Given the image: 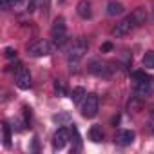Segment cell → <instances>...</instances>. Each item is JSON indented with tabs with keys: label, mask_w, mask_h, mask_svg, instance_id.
Listing matches in <instances>:
<instances>
[{
	"label": "cell",
	"mask_w": 154,
	"mask_h": 154,
	"mask_svg": "<svg viewBox=\"0 0 154 154\" xmlns=\"http://www.w3.org/2000/svg\"><path fill=\"white\" fill-rule=\"evenodd\" d=\"M87 47H89V45H87V42H85L84 38H78V40L72 42V45H71V49H69V54H67V62H69L71 69L76 67V65H78V62L85 56Z\"/></svg>",
	"instance_id": "cell-1"
},
{
	"label": "cell",
	"mask_w": 154,
	"mask_h": 154,
	"mask_svg": "<svg viewBox=\"0 0 154 154\" xmlns=\"http://www.w3.org/2000/svg\"><path fill=\"white\" fill-rule=\"evenodd\" d=\"M51 36H53V42L56 47H62L65 42H67V26H65V18L63 17H58L53 24V29H51Z\"/></svg>",
	"instance_id": "cell-2"
},
{
	"label": "cell",
	"mask_w": 154,
	"mask_h": 154,
	"mask_svg": "<svg viewBox=\"0 0 154 154\" xmlns=\"http://www.w3.org/2000/svg\"><path fill=\"white\" fill-rule=\"evenodd\" d=\"M134 27H138V24H136V20H134V17H132V13L129 15V17H125L122 22H118L114 27H112V36H116V38H122V36H125V35H129Z\"/></svg>",
	"instance_id": "cell-3"
},
{
	"label": "cell",
	"mask_w": 154,
	"mask_h": 154,
	"mask_svg": "<svg viewBox=\"0 0 154 154\" xmlns=\"http://www.w3.org/2000/svg\"><path fill=\"white\" fill-rule=\"evenodd\" d=\"M96 112H98V96L91 93L82 102V116L84 118H94Z\"/></svg>",
	"instance_id": "cell-4"
},
{
	"label": "cell",
	"mask_w": 154,
	"mask_h": 154,
	"mask_svg": "<svg viewBox=\"0 0 154 154\" xmlns=\"http://www.w3.org/2000/svg\"><path fill=\"white\" fill-rule=\"evenodd\" d=\"M87 71H89L91 74L102 76V78H109V76H111V72H112V67H111V63H107V62L93 60V62L87 65Z\"/></svg>",
	"instance_id": "cell-5"
},
{
	"label": "cell",
	"mask_w": 154,
	"mask_h": 154,
	"mask_svg": "<svg viewBox=\"0 0 154 154\" xmlns=\"http://www.w3.org/2000/svg\"><path fill=\"white\" fill-rule=\"evenodd\" d=\"M51 44L47 42V40H38V42H35V44H31L29 47H27V53L31 54V56H35V58H38V56H47L49 53H51Z\"/></svg>",
	"instance_id": "cell-6"
},
{
	"label": "cell",
	"mask_w": 154,
	"mask_h": 154,
	"mask_svg": "<svg viewBox=\"0 0 154 154\" xmlns=\"http://www.w3.org/2000/svg\"><path fill=\"white\" fill-rule=\"evenodd\" d=\"M69 140H71V131L60 127V129L54 132V136H53V150H62V149L67 145Z\"/></svg>",
	"instance_id": "cell-7"
},
{
	"label": "cell",
	"mask_w": 154,
	"mask_h": 154,
	"mask_svg": "<svg viewBox=\"0 0 154 154\" xmlns=\"http://www.w3.org/2000/svg\"><path fill=\"white\" fill-rule=\"evenodd\" d=\"M15 82H17V85L20 89H29L31 87V74H29V71L24 65H20L15 71Z\"/></svg>",
	"instance_id": "cell-8"
},
{
	"label": "cell",
	"mask_w": 154,
	"mask_h": 154,
	"mask_svg": "<svg viewBox=\"0 0 154 154\" xmlns=\"http://www.w3.org/2000/svg\"><path fill=\"white\" fill-rule=\"evenodd\" d=\"M154 82H138L134 87V96L138 100H147L149 96H152L154 93Z\"/></svg>",
	"instance_id": "cell-9"
},
{
	"label": "cell",
	"mask_w": 154,
	"mask_h": 154,
	"mask_svg": "<svg viewBox=\"0 0 154 154\" xmlns=\"http://www.w3.org/2000/svg\"><path fill=\"white\" fill-rule=\"evenodd\" d=\"M134 138H136V134H134L132 131L122 129V131H118V132L114 134V143L120 145V147H127V145H131V143L134 141Z\"/></svg>",
	"instance_id": "cell-10"
},
{
	"label": "cell",
	"mask_w": 154,
	"mask_h": 154,
	"mask_svg": "<svg viewBox=\"0 0 154 154\" xmlns=\"http://www.w3.org/2000/svg\"><path fill=\"white\" fill-rule=\"evenodd\" d=\"M76 13H78V17L84 18V20L91 18V15H93V11H91V4L87 2V0H80L78 6H76Z\"/></svg>",
	"instance_id": "cell-11"
},
{
	"label": "cell",
	"mask_w": 154,
	"mask_h": 154,
	"mask_svg": "<svg viewBox=\"0 0 154 154\" xmlns=\"http://www.w3.org/2000/svg\"><path fill=\"white\" fill-rule=\"evenodd\" d=\"M131 78H132L134 84H138V82H154L152 76H149V74L143 72V71H132V72H131Z\"/></svg>",
	"instance_id": "cell-12"
},
{
	"label": "cell",
	"mask_w": 154,
	"mask_h": 154,
	"mask_svg": "<svg viewBox=\"0 0 154 154\" xmlns=\"http://www.w3.org/2000/svg\"><path fill=\"white\" fill-rule=\"evenodd\" d=\"M123 9H125V8H123V4H120V2H109V4H107V11H105V13H107L109 17H116V15H122V13H123Z\"/></svg>",
	"instance_id": "cell-13"
},
{
	"label": "cell",
	"mask_w": 154,
	"mask_h": 154,
	"mask_svg": "<svg viewBox=\"0 0 154 154\" xmlns=\"http://www.w3.org/2000/svg\"><path fill=\"white\" fill-rule=\"evenodd\" d=\"M89 140L94 141V143H100L103 140V132H102V127L100 125H93L89 129Z\"/></svg>",
	"instance_id": "cell-14"
},
{
	"label": "cell",
	"mask_w": 154,
	"mask_h": 154,
	"mask_svg": "<svg viewBox=\"0 0 154 154\" xmlns=\"http://www.w3.org/2000/svg\"><path fill=\"white\" fill-rule=\"evenodd\" d=\"M85 96H87V93H85L84 87H74V89L71 91V100H72V103H80Z\"/></svg>",
	"instance_id": "cell-15"
},
{
	"label": "cell",
	"mask_w": 154,
	"mask_h": 154,
	"mask_svg": "<svg viewBox=\"0 0 154 154\" xmlns=\"http://www.w3.org/2000/svg\"><path fill=\"white\" fill-rule=\"evenodd\" d=\"M2 134H4V147L9 149L11 147V127H9L8 122L2 123Z\"/></svg>",
	"instance_id": "cell-16"
},
{
	"label": "cell",
	"mask_w": 154,
	"mask_h": 154,
	"mask_svg": "<svg viewBox=\"0 0 154 154\" xmlns=\"http://www.w3.org/2000/svg\"><path fill=\"white\" fill-rule=\"evenodd\" d=\"M132 17H134V20H136V24H138V26L145 24V18H147L145 8H138V9H134V11H132Z\"/></svg>",
	"instance_id": "cell-17"
},
{
	"label": "cell",
	"mask_w": 154,
	"mask_h": 154,
	"mask_svg": "<svg viewBox=\"0 0 154 154\" xmlns=\"http://www.w3.org/2000/svg\"><path fill=\"white\" fill-rule=\"evenodd\" d=\"M143 67H147V69H154V51H147L145 54H143Z\"/></svg>",
	"instance_id": "cell-18"
},
{
	"label": "cell",
	"mask_w": 154,
	"mask_h": 154,
	"mask_svg": "<svg viewBox=\"0 0 154 154\" xmlns=\"http://www.w3.org/2000/svg\"><path fill=\"white\" fill-rule=\"evenodd\" d=\"M18 2H20V0H0V6H2V9H11Z\"/></svg>",
	"instance_id": "cell-19"
},
{
	"label": "cell",
	"mask_w": 154,
	"mask_h": 154,
	"mask_svg": "<svg viewBox=\"0 0 154 154\" xmlns=\"http://www.w3.org/2000/svg\"><path fill=\"white\" fill-rule=\"evenodd\" d=\"M54 93H56V96H63L65 94V87H63V84L62 82H54Z\"/></svg>",
	"instance_id": "cell-20"
},
{
	"label": "cell",
	"mask_w": 154,
	"mask_h": 154,
	"mask_svg": "<svg viewBox=\"0 0 154 154\" xmlns=\"http://www.w3.org/2000/svg\"><path fill=\"white\" fill-rule=\"evenodd\" d=\"M4 56L9 58V60H11V58H17V51H15L13 47H6V49H4Z\"/></svg>",
	"instance_id": "cell-21"
},
{
	"label": "cell",
	"mask_w": 154,
	"mask_h": 154,
	"mask_svg": "<svg viewBox=\"0 0 154 154\" xmlns=\"http://www.w3.org/2000/svg\"><path fill=\"white\" fill-rule=\"evenodd\" d=\"M100 51H102V53H109V51H112V44H111V42H105V44H102Z\"/></svg>",
	"instance_id": "cell-22"
},
{
	"label": "cell",
	"mask_w": 154,
	"mask_h": 154,
	"mask_svg": "<svg viewBox=\"0 0 154 154\" xmlns=\"http://www.w3.org/2000/svg\"><path fill=\"white\" fill-rule=\"evenodd\" d=\"M36 2H38V0H27V11L29 13H33L36 9Z\"/></svg>",
	"instance_id": "cell-23"
},
{
	"label": "cell",
	"mask_w": 154,
	"mask_h": 154,
	"mask_svg": "<svg viewBox=\"0 0 154 154\" xmlns=\"http://www.w3.org/2000/svg\"><path fill=\"white\" fill-rule=\"evenodd\" d=\"M150 125H154V109L150 111Z\"/></svg>",
	"instance_id": "cell-24"
}]
</instances>
